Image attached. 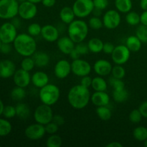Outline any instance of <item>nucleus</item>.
I'll use <instances>...</instances> for the list:
<instances>
[{"instance_id": "obj_59", "label": "nucleus", "mask_w": 147, "mask_h": 147, "mask_svg": "<svg viewBox=\"0 0 147 147\" xmlns=\"http://www.w3.org/2000/svg\"><path fill=\"white\" fill-rule=\"evenodd\" d=\"M27 1H30V2H32L34 4H39V3L42 2V0H27Z\"/></svg>"}, {"instance_id": "obj_10", "label": "nucleus", "mask_w": 147, "mask_h": 147, "mask_svg": "<svg viewBox=\"0 0 147 147\" xmlns=\"http://www.w3.org/2000/svg\"><path fill=\"white\" fill-rule=\"evenodd\" d=\"M17 36V28L11 22H5L0 27V39L2 43H13Z\"/></svg>"}, {"instance_id": "obj_11", "label": "nucleus", "mask_w": 147, "mask_h": 147, "mask_svg": "<svg viewBox=\"0 0 147 147\" xmlns=\"http://www.w3.org/2000/svg\"><path fill=\"white\" fill-rule=\"evenodd\" d=\"M37 14V7L36 4L30 1H25L20 3L18 15L22 20H30L35 17Z\"/></svg>"}, {"instance_id": "obj_48", "label": "nucleus", "mask_w": 147, "mask_h": 147, "mask_svg": "<svg viewBox=\"0 0 147 147\" xmlns=\"http://www.w3.org/2000/svg\"><path fill=\"white\" fill-rule=\"evenodd\" d=\"M92 80H93V78L90 77L89 75L88 76H83V77L81 78V80H80V85L89 88L90 87H91Z\"/></svg>"}, {"instance_id": "obj_35", "label": "nucleus", "mask_w": 147, "mask_h": 147, "mask_svg": "<svg viewBox=\"0 0 147 147\" xmlns=\"http://www.w3.org/2000/svg\"><path fill=\"white\" fill-rule=\"evenodd\" d=\"M12 129L11 123L8 120L0 118V136H6L9 134Z\"/></svg>"}, {"instance_id": "obj_58", "label": "nucleus", "mask_w": 147, "mask_h": 147, "mask_svg": "<svg viewBox=\"0 0 147 147\" xmlns=\"http://www.w3.org/2000/svg\"><path fill=\"white\" fill-rule=\"evenodd\" d=\"M4 109V103H3L2 100L0 99V116H1V115H2Z\"/></svg>"}, {"instance_id": "obj_56", "label": "nucleus", "mask_w": 147, "mask_h": 147, "mask_svg": "<svg viewBox=\"0 0 147 147\" xmlns=\"http://www.w3.org/2000/svg\"><path fill=\"white\" fill-rule=\"evenodd\" d=\"M140 7L143 11L147 10V0H140Z\"/></svg>"}, {"instance_id": "obj_54", "label": "nucleus", "mask_w": 147, "mask_h": 147, "mask_svg": "<svg viewBox=\"0 0 147 147\" xmlns=\"http://www.w3.org/2000/svg\"><path fill=\"white\" fill-rule=\"evenodd\" d=\"M70 55V58H71L73 60L79 59L80 58V56H81L80 54H79L78 52L76 50V48H74L73 50H72V52L70 53V55Z\"/></svg>"}, {"instance_id": "obj_30", "label": "nucleus", "mask_w": 147, "mask_h": 147, "mask_svg": "<svg viewBox=\"0 0 147 147\" xmlns=\"http://www.w3.org/2000/svg\"><path fill=\"white\" fill-rule=\"evenodd\" d=\"M112 96L116 103H123L126 101L129 98V92L126 88L121 89V90H113L112 93Z\"/></svg>"}, {"instance_id": "obj_43", "label": "nucleus", "mask_w": 147, "mask_h": 147, "mask_svg": "<svg viewBox=\"0 0 147 147\" xmlns=\"http://www.w3.org/2000/svg\"><path fill=\"white\" fill-rule=\"evenodd\" d=\"M3 116L6 119H12L14 116H16V108L15 106L8 105V106H4V111H3Z\"/></svg>"}, {"instance_id": "obj_47", "label": "nucleus", "mask_w": 147, "mask_h": 147, "mask_svg": "<svg viewBox=\"0 0 147 147\" xmlns=\"http://www.w3.org/2000/svg\"><path fill=\"white\" fill-rule=\"evenodd\" d=\"M114 48L115 46L113 43L110 42H105L103 44V52L107 55H111Z\"/></svg>"}, {"instance_id": "obj_42", "label": "nucleus", "mask_w": 147, "mask_h": 147, "mask_svg": "<svg viewBox=\"0 0 147 147\" xmlns=\"http://www.w3.org/2000/svg\"><path fill=\"white\" fill-rule=\"evenodd\" d=\"M109 83L113 87V90H121L125 88V83L122 79L116 78L113 77L109 79Z\"/></svg>"}, {"instance_id": "obj_22", "label": "nucleus", "mask_w": 147, "mask_h": 147, "mask_svg": "<svg viewBox=\"0 0 147 147\" xmlns=\"http://www.w3.org/2000/svg\"><path fill=\"white\" fill-rule=\"evenodd\" d=\"M36 67H45L50 63V56L45 52H36L32 55Z\"/></svg>"}, {"instance_id": "obj_55", "label": "nucleus", "mask_w": 147, "mask_h": 147, "mask_svg": "<svg viewBox=\"0 0 147 147\" xmlns=\"http://www.w3.org/2000/svg\"><path fill=\"white\" fill-rule=\"evenodd\" d=\"M106 147H123V144L119 142H111L106 145Z\"/></svg>"}, {"instance_id": "obj_50", "label": "nucleus", "mask_w": 147, "mask_h": 147, "mask_svg": "<svg viewBox=\"0 0 147 147\" xmlns=\"http://www.w3.org/2000/svg\"><path fill=\"white\" fill-rule=\"evenodd\" d=\"M11 51V46L9 43H2L0 47V52L3 54H9Z\"/></svg>"}, {"instance_id": "obj_15", "label": "nucleus", "mask_w": 147, "mask_h": 147, "mask_svg": "<svg viewBox=\"0 0 147 147\" xmlns=\"http://www.w3.org/2000/svg\"><path fill=\"white\" fill-rule=\"evenodd\" d=\"M31 76L30 72L20 68L16 70L14 73L13 76V81L16 86L25 88L31 83Z\"/></svg>"}, {"instance_id": "obj_8", "label": "nucleus", "mask_w": 147, "mask_h": 147, "mask_svg": "<svg viewBox=\"0 0 147 147\" xmlns=\"http://www.w3.org/2000/svg\"><path fill=\"white\" fill-rule=\"evenodd\" d=\"M131 52L129 50L126 45H119L115 47L111 53V59L116 65H124L129 61Z\"/></svg>"}, {"instance_id": "obj_4", "label": "nucleus", "mask_w": 147, "mask_h": 147, "mask_svg": "<svg viewBox=\"0 0 147 147\" xmlns=\"http://www.w3.org/2000/svg\"><path fill=\"white\" fill-rule=\"evenodd\" d=\"M60 96V90L58 86L52 83H48L40 88L39 98L43 104L53 106L58 101Z\"/></svg>"}, {"instance_id": "obj_24", "label": "nucleus", "mask_w": 147, "mask_h": 147, "mask_svg": "<svg viewBox=\"0 0 147 147\" xmlns=\"http://www.w3.org/2000/svg\"><path fill=\"white\" fill-rule=\"evenodd\" d=\"M126 46L131 52L136 53L141 50L142 47V42L136 35H130L126 38Z\"/></svg>"}, {"instance_id": "obj_36", "label": "nucleus", "mask_w": 147, "mask_h": 147, "mask_svg": "<svg viewBox=\"0 0 147 147\" xmlns=\"http://www.w3.org/2000/svg\"><path fill=\"white\" fill-rule=\"evenodd\" d=\"M34 67H35V63H34L32 56L24 57V58L21 62V68L26 70V71L30 72L34 69Z\"/></svg>"}, {"instance_id": "obj_62", "label": "nucleus", "mask_w": 147, "mask_h": 147, "mask_svg": "<svg viewBox=\"0 0 147 147\" xmlns=\"http://www.w3.org/2000/svg\"><path fill=\"white\" fill-rule=\"evenodd\" d=\"M1 44H2V42H1V39H0V47H1Z\"/></svg>"}, {"instance_id": "obj_52", "label": "nucleus", "mask_w": 147, "mask_h": 147, "mask_svg": "<svg viewBox=\"0 0 147 147\" xmlns=\"http://www.w3.org/2000/svg\"><path fill=\"white\" fill-rule=\"evenodd\" d=\"M41 3L46 7H53L56 4V0H42Z\"/></svg>"}, {"instance_id": "obj_1", "label": "nucleus", "mask_w": 147, "mask_h": 147, "mask_svg": "<svg viewBox=\"0 0 147 147\" xmlns=\"http://www.w3.org/2000/svg\"><path fill=\"white\" fill-rule=\"evenodd\" d=\"M90 90L82 85H76L69 90L67 101L71 107L77 110L85 109L90 101Z\"/></svg>"}, {"instance_id": "obj_45", "label": "nucleus", "mask_w": 147, "mask_h": 147, "mask_svg": "<svg viewBox=\"0 0 147 147\" xmlns=\"http://www.w3.org/2000/svg\"><path fill=\"white\" fill-rule=\"evenodd\" d=\"M45 127L46 134H48L50 135L57 133L59 129V126H57L53 121L51 122H50V123H47V124H46L45 126Z\"/></svg>"}, {"instance_id": "obj_12", "label": "nucleus", "mask_w": 147, "mask_h": 147, "mask_svg": "<svg viewBox=\"0 0 147 147\" xmlns=\"http://www.w3.org/2000/svg\"><path fill=\"white\" fill-rule=\"evenodd\" d=\"M72 73L78 77L88 76L91 73L92 67L90 63L83 59H77L71 63Z\"/></svg>"}, {"instance_id": "obj_19", "label": "nucleus", "mask_w": 147, "mask_h": 147, "mask_svg": "<svg viewBox=\"0 0 147 147\" xmlns=\"http://www.w3.org/2000/svg\"><path fill=\"white\" fill-rule=\"evenodd\" d=\"M57 46L58 50L63 54L70 55L72 50L76 47V43L68 36L59 37L57 40Z\"/></svg>"}, {"instance_id": "obj_23", "label": "nucleus", "mask_w": 147, "mask_h": 147, "mask_svg": "<svg viewBox=\"0 0 147 147\" xmlns=\"http://www.w3.org/2000/svg\"><path fill=\"white\" fill-rule=\"evenodd\" d=\"M59 16L61 21L66 24H70L73 20H75L76 17L73 8L70 7H64L62 8L60 11Z\"/></svg>"}, {"instance_id": "obj_57", "label": "nucleus", "mask_w": 147, "mask_h": 147, "mask_svg": "<svg viewBox=\"0 0 147 147\" xmlns=\"http://www.w3.org/2000/svg\"><path fill=\"white\" fill-rule=\"evenodd\" d=\"M11 20H13V21L11 22V23H12V24H14V25L17 28L20 27V26L21 25V22H20V20H19L18 18H16V17H14L13 19H11Z\"/></svg>"}, {"instance_id": "obj_16", "label": "nucleus", "mask_w": 147, "mask_h": 147, "mask_svg": "<svg viewBox=\"0 0 147 147\" xmlns=\"http://www.w3.org/2000/svg\"><path fill=\"white\" fill-rule=\"evenodd\" d=\"M93 68L98 76L105 77L111 74L113 65L109 60L105 59H99L95 62Z\"/></svg>"}, {"instance_id": "obj_37", "label": "nucleus", "mask_w": 147, "mask_h": 147, "mask_svg": "<svg viewBox=\"0 0 147 147\" xmlns=\"http://www.w3.org/2000/svg\"><path fill=\"white\" fill-rule=\"evenodd\" d=\"M111 75L116 78L123 79L126 76V70L122 65H116L115 66H113Z\"/></svg>"}, {"instance_id": "obj_38", "label": "nucleus", "mask_w": 147, "mask_h": 147, "mask_svg": "<svg viewBox=\"0 0 147 147\" xmlns=\"http://www.w3.org/2000/svg\"><path fill=\"white\" fill-rule=\"evenodd\" d=\"M88 26L90 28L93 29V30H100V29H101L103 26V20H102L99 17L93 16V17H90V20H89Z\"/></svg>"}, {"instance_id": "obj_14", "label": "nucleus", "mask_w": 147, "mask_h": 147, "mask_svg": "<svg viewBox=\"0 0 147 147\" xmlns=\"http://www.w3.org/2000/svg\"><path fill=\"white\" fill-rule=\"evenodd\" d=\"M72 72L71 63L65 59L57 61L54 67V74L58 79H65Z\"/></svg>"}, {"instance_id": "obj_53", "label": "nucleus", "mask_w": 147, "mask_h": 147, "mask_svg": "<svg viewBox=\"0 0 147 147\" xmlns=\"http://www.w3.org/2000/svg\"><path fill=\"white\" fill-rule=\"evenodd\" d=\"M141 24L143 25L147 26V10H145L140 15Z\"/></svg>"}, {"instance_id": "obj_33", "label": "nucleus", "mask_w": 147, "mask_h": 147, "mask_svg": "<svg viewBox=\"0 0 147 147\" xmlns=\"http://www.w3.org/2000/svg\"><path fill=\"white\" fill-rule=\"evenodd\" d=\"M126 21L128 24L131 26H136L141 23L140 14L136 11H130L126 13Z\"/></svg>"}, {"instance_id": "obj_17", "label": "nucleus", "mask_w": 147, "mask_h": 147, "mask_svg": "<svg viewBox=\"0 0 147 147\" xmlns=\"http://www.w3.org/2000/svg\"><path fill=\"white\" fill-rule=\"evenodd\" d=\"M43 39L49 42H57L59 38V31L56 27L52 24H45L42 27L41 34Z\"/></svg>"}, {"instance_id": "obj_29", "label": "nucleus", "mask_w": 147, "mask_h": 147, "mask_svg": "<svg viewBox=\"0 0 147 147\" xmlns=\"http://www.w3.org/2000/svg\"><path fill=\"white\" fill-rule=\"evenodd\" d=\"M96 113L97 116H98L100 120L103 121H107L110 120L112 116V113L111 109L107 106H98L96 108Z\"/></svg>"}, {"instance_id": "obj_21", "label": "nucleus", "mask_w": 147, "mask_h": 147, "mask_svg": "<svg viewBox=\"0 0 147 147\" xmlns=\"http://www.w3.org/2000/svg\"><path fill=\"white\" fill-rule=\"evenodd\" d=\"M31 83L37 88H42L49 83V76L43 71H37L31 76Z\"/></svg>"}, {"instance_id": "obj_2", "label": "nucleus", "mask_w": 147, "mask_h": 147, "mask_svg": "<svg viewBox=\"0 0 147 147\" xmlns=\"http://www.w3.org/2000/svg\"><path fill=\"white\" fill-rule=\"evenodd\" d=\"M14 50L22 57H31L37 50V43L34 37L28 33H22L17 34L13 42Z\"/></svg>"}, {"instance_id": "obj_7", "label": "nucleus", "mask_w": 147, "mask_h": 147, "mask_svg": "<svg viewBox=\"0 0 147 147\" xmlns=\"http://www.w3.org/2000/svg\"><path fill=\"white\" fill-rule=\"evenodd\" d=\"M53 116L54 114L51 106L43 103L37 106L34 112V121L44 126L53 121Z\"/></svg>"}, {"instance_id": "obj_34", "label": "nucleus", "mask_w": 147, "mask_h": 147, "mask_svg": "<svg viewBox=\"0 0 147 147\" xmlns=\"http://www.w3.org/2000/svg\"><path fill=\"white\" fill-rule=\"evenodd\" d=\"M63 144V139L61 136L54 134H51L46 141V146L47 147H60Z\"/></svg>"}, {"instance_id": "obj_6", "label": "nucleus", "mask_w": 147, "mask_h": 147, "mask_svg": "<svg viewBox=\"0 0 147 147\" xmlns=\"http://www.w3.org/2000/svg\"><path fill=\"white\" fill-rule=\"evenodd\" d=\"M72 8L76 17L83 19L90 15L95 7L93 0H76Z\"/></svg>"}, {"instance_id": "obj_3", "label": "nucleus", "mask_w": 147, "mask_h": 147, "mask_svg": "<svg viewBox=\"0 0 147 147\" xmlns=\"http://www.w3.org/2000/svg\"><path fill=\"white\" fill-rule=\"evenodd\" d=\"M88 24L82 20H75L67 27L68 37L76 44L83 42L88 34Z\"/></svg>"}, {"instance_id": "obj_51", "label": "nucleus", "mask_w": 147, "mask_h": 147, "mask_svg": "<svg viewBox=\"0 0 147 147\" xmlns=\"http://www.w3.org/2000/svg\"><path fill=\"white\" fill-rule=\"evenodd\" d=\"M139 111L142 113L143 118L147 119V100L144 101L139 107Z\"/></svg>"}, {"instance_id": "obj_32", "label": "nucleus", "mask_w": 147, "mask_h": 147, "mask_svg": "<svg viewBox=\"0 0 147 147\" xmlns=\"http://www.w3.org/2000/svg\"><path fill=\"white\" fill-rule=\"evenodd\" d=\"M26 95H27V93L24 90V88L19 87V86H16L15 88H14L11 92V97L12 100L18 102L24 100V98L26 97Z\"/></svg>"}, {"instance_id": "obj_18", "label": "nucleus", "mask_w": 147, "mask_h": 147, "mask_svg": "<svg viewBox=\"0 0 147 147\" xmlns=\"http://www.w3.org/2000/svg\"><path fill=\"white\" fill-rule=\"evenodd\" d=\"M16 65L10 60H2L0 61V78H9L14 76L16 71Z\"/></svg>"}, {"instance_id": "obj_61", "label": "nucleus", "mask_w": 147, "mask_h": 147, "mask_svg": "<svg viewBox=\"0 0 147 147\" xmlns=\"http://www.w3.org/2000/svg\"><path fill=\"white\" fill-rule=\"evenodd\" d=\"M17 1H18L19 2H22V1H25V0H17Z\"/></svg>"}, {"instance_id": "obj_41", "label": "nucleus", "mask_w": 147, "mask_h": 147, "mask_svg": "<svg viewBox=\"0 0 147 147\" xmlns=\"http://www.w3.org/2000/svg\"><path fill=\"white\" fill-rule=\"evenodd\" d=\"M142 113L139 111V109H134L133 111L130 112L129 115V119L131 123H138L142 121Z\"/></svg>"}, {"instance_id": "obj_49", "label": "nucleus", "mask_w": 147, "mask_h": 147, "mask_svg": "<svg viewBox=\"0 0 147 147\" xmlns=\"http://www.w3.org/2000/svg\"><path fill=\"white\" fill-rule=\"evenodd\" d=\"M53 121L54 122V123H55L57 126H63L65 123V119L63 116H60V115H54V116H53Z\"/></svg>"}, {"instance_id": "obj_44", "label": "nucleus", "mask_w": 147, "mask_h": 147, "mask_svg": "<svg viewBox=\"0 0 147 147\" xmlns=\"http://www.w3.org/2000/svg\"><path fill=\"white\" fill-rule=\"evenodd\" d=\"M75 48L78 52L80 55H84L88 54V52H90L89 51L88 46V43H85L84 42L77 43Z\"/></svg>"}, {"instance_id": "obj_27", "label": "nucleus", "mask_w": 147, "mask_h": 147, "mask_svg": "<svg viewBox=\"0 0 147 147\" xmlns=\"http://www.w3.org/2000/svg\"><path fill=\"white\" fill-rule=\"evenodd\" d=\"M91 88L94 91H106L108 83L102 76H96L92 80Z\"/></svg>"}, {"instance_id": "obj_25", "label": "nucleus", "mask_w": 147, "mask_h": 147, "mask_svg": "<svg viewBox=\"0 0 147 147\" xmlns=\"http://www.w3.org/2000/svg\"><path fill=\"white\" fill-rule=\"evenodd\" d=\"M16 115L21 120H26L28 119L31 113L30 107L27 104L22 102H19L15 106Z\"/></svg>"}, {"instance_id": "obj_13", "label": "nucleus", "mask_w": 147, "mask_h": 147, "mask_svg": "<svg viewBox=\"0 0 147 147\" xmlns=\"http://www.w3.org/2000/svg\"><path fill=\"white\" fill-rule=\"evenodd\" d=\"M46 134L45 127L44 125L36 122L27 126L24 130V134L27 139L36 141L42 139Z\"/></svg>"}, {"instance_id": "obj_28", "label": "nucleus", "mask_w": 147, "mask_h": 147, "mask_svg": "<svg viewBox=\"0 0 147 147\" xmlns=\"http://www.w3.org/2000/svg\"><path fill=\"white\" fill-rule=\"evenodd\" d=\"M103 42L100 39L97 37H93L89 40L88 42V46L89 51L93 53H99L103 51Z\"/></svg>"}, {"instance_id": "obj_39", "label": "nucleus", "mask_w": 147, "mask_h": 147, "mask_svg": "<svg viewBox=\"0 0 147 147\" xmlns=\"http://www.w3.org/2000/svg\"><path fill=\"white\" fill-rule=\"evenodd\" d=\"M41 31L42 26L38 23H32L27 27V33L34 37L41 34Z\"/></svg>"}, {"instance_id": "obj_40", "label": "nucleus", "mask_w": 147, "mask_h": 147, "mask_svg": "<svg viewBox=\"0 0 147 147\" xmlns=\"http://www.w3.org/2000/svg\"><path fill=\"white\" fill-rule=\"evenodd\" d=\"M136 35L142 43H147V26H139L136 30Z\"/></svg>"}, {"instance_id": "obj_9", "label": "nucleus", "mask_w": 147, "mask_h": 147, "mask_svg": "<svg viewBox=\"0 0 147 147\" xmlns=\"http://www.w3.org/2000/svg\"><path fill=\"white\" fill-rule=\"evenodd\" d=\"M102 20H103V27L109 30H114L120 25L121 17L119 11L115 9H109L104 13Z\"/></svg>"}, {"instance_id": "obj_26", "label": "nucleus", "mask_w": 147, "mask_h": 147, "mask_svg": "<svg viewBox=\"0 0 147 147\" xmlns=\"http://www.w3.org/2000/svg\"><path fill=\"white\" fill-rule=\"evenodd\" d=\"M115 7L120 13L126 14L131 11L133 3L131 0H115Z\"/></svg>"}, {"instance_id": "obj_20", "label": "nucleus", "mask_w": 147, "mask_h": 147, "mask_svg": "<svg viewBox=\"0 0 147 147\" xmlns=\"http://www.w3.org/2000/svg\"><path fill=\"white\" fill-rule=\"evenodd\" d=\"M90 100L96 107L108 106L110 103V96L106 91H95L91 95Z\"/></svg>"}, {"instance_id": "obj_31", "label": "nucleus", "mask_w": 147, "mask_h": 147, "mask_svg": "<svg viewBox=\"0 0 147 147\" xmlns=\"http://www.w3.org/2000/svg\"><path fill=\"white\" fill-rule=\"evenodd\" d=\"M133 136L138 142H144L147 139V128L139 126L133 131Z\"/></svg>"}, {"instance_id": "obj_5", "label": "nucleus", "mask_w": 147, "mask_h": 147, "mask_svg": "<svg viewBox=\"0 0 147 147\" xmlns=\"http://www.w3.org/2000/svg\"><path fill=\"white\" fill-rule=\"evenodd\" d=\"M20 3L17 0H0V18L11 20L18 15Z\"/></svg>"}, {"instance_id": "obj_60", "label": "nucleus", "mask_w": 147, "mask_h": 147, "mask_svg": "<svg viewBox=\"0 0 147 147\" xmlns=\"http://www.w3.org/2000/svg\"><path fill=\"white\" fill-rule=\"evenodd\" d=\"M144 145L145 147H147V139L144 142Z\"/></svg>"}, {"instance_id": "obj_46", "label": "nucleus", "mask_w": 147, "mask_h": 147, "mask_svg": "<svg viewBox=\"0 0 147 147\" xmlns=\"http://www.w3.org/2000/svg\"><path fill=\"white\" fill-rule=\"evenodd\" d=\"M94 7L100 10H104L109 6V0H93Z\"/></svg>"}]
</instances>
